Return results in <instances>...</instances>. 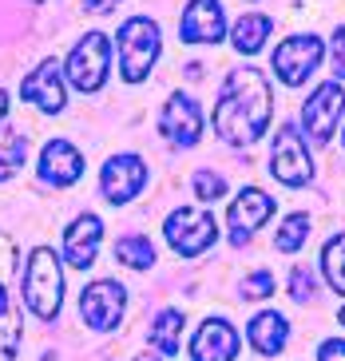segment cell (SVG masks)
<instances>
[{
    "label": "cell",
    "mask_w": 345,
    "mask_h": 361,
    "mask_svg": "<svg viewBox=\"0 0 345 361\" xmlns=\"http://www.w3.org/2000/svg\"><path fill=\"white\" fill-rule=\"evenodd\" d=\"M111 4H115V0H84L87 12H111Z\"/></svg>",
    "instance_id": "obj_31"
},
{
    "label": "cell",
    "mask_w": 345,
    "mask_h": 361,
    "mask_svg": "<svg viewBox=\"0 0 345 361\" xmlns=\"http://www.w3.org/2000/svg\"><path fill=\"white\" fill-rule=\"evenodd\" d=\"M290 294L298 298V302H305V298L314 294V274H310L305 266H293V274H290Z\"/></svg>",
    "instance_id": "obj_28"
},
{
    "label": "cell",
    "mask_w": 345,
    "mask_h": 361,
    "mask_svg": "<svg viewBox=\"0 0 345 361\" xmlns=\"http://www.w3.org/2000/svg\"><path fill=\"white\" fill-rule=\"evenodd\" d=\"M135 361H159V357H147V353H143V357H135Z\"/></svg>",
    "instance_id": "obj_33"
},
{
    "label": "cell",
    "mask_w": 345,
    "mask_h": 361,
    "mask_svg": "<svg viewBox=\"0 0 345 361\" xmlns=\"http://www.w3.org/2000/svg\"><path fill=\"white\" fill-rule=\"evenodd\" d=\"M20 96L32 99L44 111H63V80H60V64L56 60H44L36 72L20 84Z\"/></svg>",
    "instance_id": "obj_18"
},
{
    "label": "cell",
    "mask_w": 345,
    "mask_h": 361,
    "mask_svg": "<svg viewBox=\"0 0 345 361\" xmlns=\"http://www.w3.org/2000/svg\"><path fill=\"white\" fill-rule=\"evenodd\" d=\"M334 72L345 80V24L334 32Z\"/></svg>",
    "instance_id": "obj_30"
},
{
    "label": "cell",
    "mask_w": 345,
    "mask_h": 361,
    "mask_svg": "<svg viewBox=\"0 0 345 361\" xmlns=\"http://www.w3.org/2000/svg\"><path fill=\"white\" fill-rule=\"evenodd\" d=\"M159 60V24L147 16H131L119 28V72L127 84L147 80L151 64Z\"/></svg>",
    "instance_id": "obj_3"
},
{
    "label": "cell",
    "mask_w": 345,
    "mask_h": 361,
    "mask_svg": "<svg viewBox=\"0 0 345 361\" xmlns=\"http://www.w3.org/2000/svg\"><path fill=\"white\" fill-rule=\"evenodd\" d=\"M163 135L175 143V147H195L202 139V107L195 104L190 96H171L167 99V107H163Z\"/></svg>",
    "instance_id": "obj_13"
},
{
    "label": "cell",
    "mask_w": 345,
    "mask_h": 361,
    "mask_svg": "<svg viewBox=\"0 0 345 361\" xmlns=\"http://www.w3.org/2000/svg\"><path fill=\"white\" fill-rule=\"evenodd\" d=\"M167 243L175 255L183 258H199L202 250H207L214 238H219V223L210 219L207 211H195V207H183V211H175L167 219Z\"/></svg>",
    "instance_id": "obj_6"
},
{
    "label": "cell",
    "mask_w": 345,
    "mask_h": 361,
    "mask_svg": "<svg viewBox=\"0 0 345 361\" xmlns=\"http://www.w3.org/2000/svg\"><path fill=\"white\" fill-rule=\"evenodd\" d=\"M24 302L36 318L52 322L60 314V302H63V270H60V258L48 250V246H36L28 258V270H24Z\"/></svg>",
    "instance_id": "obj_2"
},
{
    "label": "cell",
    "mask_w": 345,
    "mask_h": 361,
    "mask_svg": "<svg viewBox=\"0 0 345 361\" xmlns=\"http://www.w3.org/2000/svg\"><path fill=\"white\" fill-rule=\"evenodd\" d=\"M183 40L187 44H219L222 40V4L219 0H190L187 12H183Z\"/></svg>",
    "instance_id": "obj_15"
},
{
    "label": "cell",
    "mask_w": 345,
    "mask_h": 361,
    "mask_svg": "<svg viewBox=\"0 0 345 361\" xmlns=\"http://www.w3.org/2000/svg\"><path fill=\"white\" fill-rule=\"evenodd\" d=\"M12 270H16V243L8 234H0V361H12L20 345V314L8 294Z\"/></svg>",
    "instance_id": "obj_8"
},
{
    "label": "cell",
    "mask_w": 345,
    "mask_h": 361,
    "mask_svg": "<svg viewBox=\"0 0 345 361\" xmlns=\"http://www.w3.org/2000/svg\"><path fill=\"white\" fill-rule=\"evenodd\" d=\"M178 338H183V314H178V310H163L155 318V326H151V334H147V345L159 350L163 357H175Z\"/></svg>",
    "instance_id": "obj_20"
},
{
    "label": "cell",
    "mask_w": 345,
    "mask_h": 361,
    "mask_svg": "<svg viewBox=\"0 0 345 361\" xmlns=\"http://www.w3.org/2000/svg\"><path fill=\"white\" fill-rule=\"evenodd\" d=\"M341 111H345V92H341L337 80L314 87V96L305 99V107H302V123H305V131H310V139H314V143H329V135L337 131Z\"/></svg>",
    "instance_id": "obj_9"
},
{
    "label": "cell",
    "mask_w": 345,
    "mask_h": 361,
    "mask_svg": "<svg viewBox=\"0 0 345 361\" xmlns=\"http://www.w3.org/2000/svg\"><path fill=\"white\" fill-rule=\"evenodd\" d=\"M246 338H250V345H254L258 353L274 357V353H282L286 338H290V322H286L282 314H274V310H266V314H258V318L250 322V329H246Z\"/></svg>",
    "instance_id": "obj_19"
},
{
    "label": "cell",
    "mask_w": 345,
    "mask_h": 361,
    "mask_svg": "<svg viewBox=\"0 0 345 361\" xmlns=\"http://www.w3.org/2000/svg\"><path fill=\"white\" fill-rule=\"evenodd\" d=\"M195 195H199L202 202L222 199V195H226V179L214 175V171H199V175H195Z\"/></svg>",
    "instance_id": "obj_26"
},
{
    "label": "cell",
    "mask_w": 345,
    "mask_h": 361,
    "mask_svg": "<svg viewBox=\"0 0 345 361\" xmlns=\"http://www.w3.org/2000/svg\"><path fill=\"white\" fill-rule=\"evenodd\" d=\"M341 322H345V310H341Z\"/></svg>",
    "instance_id": "obj_34"
},
{
    "label": "cell",
    "mask_w": 345,
    "mask_h": 361,
    "mask_svg": "<svg viewBox=\"0 0 345 361\" xmlns=\"http://www.w3.org/2000/svg\"><path fill=\"white\" fill-rule=\"evenodd\" d=\"M317 361H345V341H341V338L322 341V350H317Z\"/></svg>",
    "instance_id": "obj_29"
},
{
    "label": "cell",
    "mask_w": 345,
    "mask_h": 361,
    "mask_svg": "<svg viewBox=\"0 0 345 361\" xmlns=\"http://www.w3.org/2000/svg\"><path fill=\"white\" fill-rule=\"evenodd\" d=\"M274 214V199L258 187H246L238 199L230 202V243L234 246H246L250 234L258 226H266V219Z\"/></svg>",
    "instance_id": "obj_12"
},
{
    "label": "cell",
    "mask_w": 345,
    "mask_h": 361,
    "mask_svg": "<svg viewBox=\"0 0 345 361\" xmlns=\"http://www.w3.org/2000/svg\"><path fill=\"white\" fill-rule=\"evenodd\" d=\"M317 68H322V40L310 36V32L282 40L278 44V52H274V75H278L286 87L305 84Z\"/></svg>",
    "instance_id": "obj_7"
},
{
    "label": "cell",
    "mask_w": 345,
    "mask_h": 361,
    "mask_svg": "<svg viewBox=\"0 0 345 361\" xmlns=\"http://www.w3.org/2000/svg\"><path fill=\"white\" fill-rule=\"evenodd\" d=\"M4 111H8V96L0 92V119H4Z\"/></svg>",
    "instance_id": "obj_32"
},
{
    "label": "cell",
    "mask_w": 345,
    "mask_h": 361,
    "mask_svg": "<svg viewBox=\"0 0 345 361\" xmlns=\"http://www.w3.org/2000/svg\"><path fill=\"white\" fill-rule=\"evenodd\" d=\"M99 238H104V223L99 214H80L68 234H63V258L75 266V270H87L95 262V250H99Z\"/></svg>",
    "instance_id": "obj_16"
},
{
    "label": "cell",
    "mask_w": 345,
    "mask_h": 361,
    "mask_svg": "<svg viewBox=\"0 0 345 361\" xmlns=\"http://www.w3.org/2000/svg\"><path fill=\"white\" fill-rule=\"evenodd\" d=\"M84 175V155L68 143V139H52L40 151V179L48 187H72Z\"/></svg>",
    "instance_id": "obj_14"
},
{
    "label": "cell",
    "mask_w": 345,
    "mask_h": 361,
    "mask_svg": "<svg viewBox=\"0 0 345 361\" xmlns=\"http://www.w3.org/2000/svg\"><path fill=\"white\" fill-rule=\"evenodd\" d=\"M123 306H127V290L119 282H92L80 298V314L92 329H115L123 318Z\"/></svg>",
    "instance_id": "obj_11"
},
{
    "label": "cell",
    "mask_w": 345,
    "mask_h": 361,
    "mask_svg": "<svg viewBox=\"0 0 345 361\" xmlns=\"http://www.w3.org/2000/svg\"><path fill=\"white\" fill-rule=\"evenodd\" d=\"M107 64H111V40L104 32H84V40L72 48L68 56V80H72L80 92H99L107 80Z\"/></svg>",
    "instance_id": "obj_4"
},
{
    "label": "cell",
    "mask_w": 345,
    "mask_h": 361,
    "mask_svg": "<svg viewBox=\"0 0 345 361\" xmlns=\"http://www.w3.org/2000/svg\"><path fill=\"white\" fill-rule=\"evenodd\" d=\"M115 258L123 266H131V270H147V266L155 262V250H151V243H147L143 234H127L115 246Z\"/></svg>",
    "instance_id": "obj_24"
},
{
    "label": "cell",
    "mask_w": 345,
    "mask_h": 361,
    "mask_svg": "<svg viewBox=\"0 0 345 361\" xmlns=\"http://www.w3.org/2000/svg\"><path fill=\"white\" fill-rule=\"evenodd\" d=\"M270 84L258 68H234L214 104V131L234 147H246L270 128Z\"/></svg>",
    "instance_id": "obj_1"
},
{
    "label": "cell",
    "mask_w": 345,
    "mask_h": 361,
    "mask_svg": "<svg viewBox=\"0 0 345 361\" xmlns=\"http://www.w3.org/2000/svg\"><path fill=\"white\" fill-rule=\"evenodd\" d=\"M147 183V163L139 155H115L104 163V175H99V187H104V199L111 207H123L131 202Z\"/></svg>",
    "instance_id": "obj_10"
},
{
    "label": "cell",
    "mask_w": 345,
    "mask_h": 361,
    "mask_svg": "<svg viewBox=\"0 0 345 361\" xmlns=\"http://www.w3.org/2000/svg\"><path fill=\"white\" fill-rule=\"evenodd\" d=\"M305 238H310V219L298 211V214H290V219L282 223V231L274 234V246H278L282 255H293V250H298Z\"/></svg>",
    "instance_id": "obj_25"
},
{
    "label": "cell",
    "mask_w": 345,
    "mask_h": 361,
    "mask_svg": "<svg viewBox=\"0 0 345 361\" xmlns=\"http://www.w3.org/2000/svg\"><path fill=\"white\" fill-rule=\"evenodd\" d=\"M234 353H238V334H234V326H226L219 318L202 322V329L190 341L195 361H234Z\"/></svg>",
    "instance_id": "obj_17"
},
{
    "label": "cell",
    "mask_w": 345,
    "mask_h": 361,
    "mask_svg": "<svg viewBox=\"0 0 345 361\" xmlns=\"http://www.w3.org/2000/svg\"><path fill=\"white\" fill-rule=\"evenodd\" d=\"M242 294H246V298H270L274 294V274H270V270L250 274L246 282H242Z\"/></svg>",
    "instance_id": "obj_27"
},
{
    "label": "cell",
    "mask_w": 345,
    "mask_h": 361,
    "mask_svg": "<svg viewBox=\"0 0 345 361\" xmlns=\"http://www.w3.org/2000/svg\"><path fill=\"white\" fill-rule=\"evenodd\" d=\"M270 175L286 187H302L314 179V159L305 151V139L293 123H282L274 135V151H270Z\"/></svg>",
    "instance_id": "obj_5"
},
{
    "label": "cell",
    "mask_w": 345,
    "mask_h": 361,
    "mask_svg": "<svg viewBox=\"0 0 345 361\" xmlns=\"http://www.w3.org/2000/svg\"><path fill=\"white\" fill-rule=\"evenodd\" d=\"M266 36H270V16H242L234 24V48L242 56H254L266 44Z\"/></svg>",
    "instance_id": "obj_21"
},
{
    "label": "cell",
    "mask_w": 345,
    "mask_h": 361,
    "mask_svg": "<svg viewBox=\"0 0 345 361\" xmlns=\"http://www.w3.org/2000/svg\"><path fill=\"white\" fill-rule=\"evenodd\" d=\"M322 270H325V282H329L337 294H345V231L337 234V238H329V243H325Z\"/></svg>",
    "instance_id": "obj_22"
},
{
    "label": "cell",
    "mask_w": 345,
    "mask_h": 361,
    "mask_svg": "<svg viewBox=\"0 0 345 361\" xmlns=\"http://www.w3.org/2000/svg\"><path fill=\"white\" fill-rule=\"evenodd\" d=\"M24 151H28V143H24L20 131H4V135H0V183L12 179V175H20Z\"/></svg>",
    "instance_id": "obj_23"
}]
</instances>
